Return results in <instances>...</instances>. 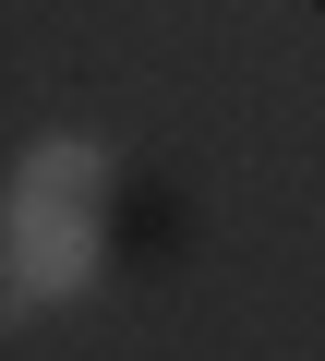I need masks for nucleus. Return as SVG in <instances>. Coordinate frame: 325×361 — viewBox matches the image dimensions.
<instances>
[{"instance_id": "nucleus-1", "label": "nucleus", "mask_w": 325, "mask_h": 361, "mask_svg": "<svg viewBox=\"0 0 325 361\" xmlns=\"http://www.w3.org/2000/svg\"><path fill=\"white\" fill-rule=\"evenodd\" d=\"M97 193H109V157L97 145H73V133L25 145V169H13V301L25 313L73 301L97 277Z\"/></svg>"}]
</instances>
